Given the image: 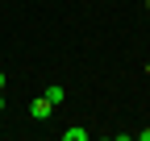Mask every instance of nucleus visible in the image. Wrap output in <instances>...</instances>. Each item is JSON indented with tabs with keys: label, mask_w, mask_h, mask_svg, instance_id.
Masks as SVG:
<instances>
[{
	"label": "nucleus",
	"mask_w": 150,
	"mask_h": 141,
	"mask_svg": "<svg viewBox=\"0 0 150 141\" xmlns=\"http://www.w3.org/2000/svg\"><path fill=\"white\" fill-rule=\"evenodd\" d=\"M142 141H150V129H142Z\"/></svg>",
	"instance_id": "4"
},
{
	"label": "nucleus",
	"mask_w": 150,
	"mask_h": 141,
	"mask_svg": "<svg viewBox=\"0 0 150 141\" xmlns=\"http://www.w3.org/2000/svg\"><path fill=\"white\" fill-rule=\"evenodd\" d=\"M0 112H4V96H0Z\"/></svg>",
	"instance_id": "6"
},
{
	"label": "nucleus",
	"mask_w": 150,
	"mask_h": 141,
	"mask_svg": "<svg viewBox=\"0 0 150 141\" xmlns=\"http://www.w3.org/2000/svg\"><path fill=\"white\" fill-rule=\"evenodd\" d=\"M42 96H46V100L54 104V108H59V104L67 100V91H63V87H59V83H50V87H46V91H42Z\"/></svg>",
	"instance_id": "2"
},
{
	"label": "nucleus",
	"mask_w": 150,
	"mask_h": 141,
	"mask_svg": "<svg viewBox=\"0 0 150 141\" xmlns=\"http://www.w3.org/2000/svg\"><path fill=\"white\" fill-rule=\"evenodd\" d=\"M63 141H88V129H67Z\"/></svg>",
	"instance_id": "3"
},
{
	"label": "nucleus",
	"mask_w": 150,
	"mask_h": 141,
	"mask_svg": "<svg viewBox=\"0 0 150 141\" xmlns=\"http://www.w3.org/2000/svg\"><path fill=\"white\" fill-rule=\"evenodd\" d=\"M0 91H4V70H0Z\"/></svg>",
	"instance_id": "5"
},
{
	"label": "nucleus",
	"mask_w": 150,
	"mask_h": 141,
	"mask_svg": "<svg viewBox=\"0 0 150 141\" xmlns=\"http://www.w3.org/2000/svg\"><path fill=\"white\" fill-rule=\"evenodd\" d=\"M50 112H54V104H50L46 96H38V100L29 104V116H33V120H50Z\"/></svg>",
	"instance_id": "1"
}]
</instances>
